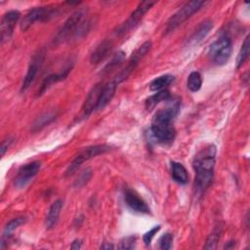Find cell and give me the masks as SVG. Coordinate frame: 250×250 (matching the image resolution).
<instances>
[{"label": "cell", "mask_w": 250, "mask_h": 250, "mask_svg": "<svg viewBox=\"0 0 250 250\" xmlns=\"http://www.w3.org/2000/svg\"><path fill=\"white\" fill-rule=\"evenodd\" d=\"M87 13L88 11L85 8H81L75 11L59 29V31L57 32L54 38V43L59 44L63 42L66 39L71 38L74 32L76 31L77 27L79 26V24L86 19Z\"/></svg>", "instance_id": "obj_6"}, {"label": "cell", "mask_w": 250, "mask_h": 250, "mask_svg": "<svg viewBox=\"0 0 250 250\" xmlns=\"http://www.w3.org/2000/svg\"><path fill=\"white\" fill-rule=\"evenodd\" d=\"M93 24V20L92 19H85L77 27L76 31L74 32V34L72 35V37L70 39H79L84 37L88 31L91 29V26Z\"/></svg>", "instance_id": "obj_28"}, {"label": "cell", "mask_w": 250, "mask_h": 250, "mask_svg": "<svg viewBox=\"0 0 250 250\" xmlns=\"http://www.w3.org/2000/svg\"><path fill=\"white\" fill-rule=\"evenodd\" d=\"M117 84L113 81V79L107 83L106 85H104V88L102 90L101 96H100V100H99V104L97 106V109H103L113 98L116 88H117Z\"/></svg>", "instance_id": "obj_17"}, {"label": "cell", "mask_w": 250, "mask_h": 250, "mask_svg": "<svg viewBox=\"0 0 250 250\" xmlns=\"http://www.w3.org/2000/svg\"><path fill=\"white\" fill-rule=\"evenodd\" d=\"M62 208V201L61 199H58L52 203L45 219V226L47 229H52L57 224Z\"/></svg>", "instance_id": "obj_16"}, {"label": "cell", "mask_w": 250, "mask_h": 250, "mask_svg": "<svg viewBox=\"0 0 250 250\" xmlns=\"http://www.w3.org/2000/svg\"><path fill=\"white\" fill-rule=\"evenodd\" d=\"M13 142H14V138L13 137H8L7 139H5V140H3V142H2V145H1V155L2 156H4V154H5V152L8 150V148L10 147V146L13 144Z\"/></svg>", "instance_id": "obj_34"}, {"label": "cell", "mask_w": 250, "mask_h": 250, "mask_svg": "<svg viewBox=\"0 0 250 250\" xmlns=\"http://www.w3.org/2000/svg\"><path fill=\"white\" fill-rule=\"evenodd\" d=\"M81 246H82V241H81L80 239H75V240L71 243L70 248H71V249H79V248H81Z\"/></svg>", "instance_id": "obj_35"}, {"label": "cell", "mask_w": 250, "mask_h": 250, "mask_svg": "<svg viewBox=\"0 0 250 250\" xmlns=\"http://www.w3.org/2000/svg\"><path fill=\"white\" fill-rule=\"evenodd\" d=\"M56 116L57 114L55 112H46L40 115L32 124V131L41 130L43 127L50 124L56 118Z\"/></svg>", "instance_id": "obj_25"}, {"label": "cell", "mask_w": 250, "mask_h": 250, "mask_svg": "<svg viewBox=\"0 0 250 250\" xmlns=\"http://www.w3.org/2000/svg\"><path fill=\"white\" fill-rule=\"evenodd\" d=\"M113 49V43L111 40L104 39L102 41L90 56V62L92 64H98L107 58Z\"/></svg>", "instance_id": "obj_13"}, {"label": "cell", "mask_w": 250, "mask_h": 250, "mask_svg": "<svg viewBox=\"0 0 250 250\" xmlns=\"http://www.w3.org/2000/svg\"><path fill=\"white\" fill-rule=\"evenodd\" d=\"M114 248V246L110 243H106V242H104V244L101 245V249H112Z\"/></svg>", "instance_id": "obj_36"}, {"label": "cell", "mask_w": 250, "mask_h": 250, "mask_svg": "<svg viewBox=\"0 0 250 250\" xmlns=\"http://www.w3.org/2000/svg\"><path fill=\"white\" fill-rule=\"evenodd\" d=\"M20 12L16 10H12L4 14L0 23V31H1V42L4 43L8 41L14 32L16 23L20 19Z\"/></svg>", "instance_id": "obj_10"}, {"label": "cell", "mask_w": 250, "mask_h": 250, "mask_svg": "<svg viewBox=\"0 0 250 250\" xmlns=\"http://www.w3.org/2000/svg\"><path fill=\"white\" fill-rule=\"evenodd\" d=\"M202 78L199 72L192 71L188 78V88L191 92H197L201 88Z\"/></svg>", "instance_id": "obj_27"}, {"label": "cell", "mask_w": 250, "mask_h": 250, "mask_svg": "<svg viewBox=\"0 0 250 250\" xmlns=\"http://www.w3.org/2000/svg\"><path fill=\"white\" fill-rule=\"evenodd\" d=\"M41 168V163L39 161H32L22 165L15 177L14 185L18 188H24L39 172Z\"/></svg>", "instance_id": "obj_9"}, {"label": "cell", "mask_w": 250, "mask_h": 250, "mask_svg": "<svg viewBox=\"0 0 250 250\" xmlns=\"http://www.w3.org/2000/svg\"><path fill=\"white\" fill-rule=\"evenodd\" d=\"M91 176H92V171H91V169H86V170H84V171L80 174V176L78 177V179L76 180L75 186H77V187L84 186V185L90 180Z\"/></svg>", "instance_id": "obj_32"}, {"label": "cell", "mask_w": 250, "mask_h": 250, "mask_svg": "<svg viewBox=\"0 0 250 250\" xmlns=\"http://www.w3.org/2000/svg\"><path fill=\"white\" fill-rule=\"evenodd\" d=\"M171 171H172V178L175 182L186 185L188 182V174L185 166L179 162L172 161L171 162Z\"/></svg>", "instance_id": "obj_18"}, {"label": "cell", "mask_w": 250, "mask_h": 250, "mask_svg": "<svg viewBox=\"0 0 250 250\" xmlns=\"http://www.w3.org/2000/svg\"><path fill=\"white\" fill-rule=\"evenodd\" d=\"M207 2L205 1H189L182 6L167 21L165 33H169L189 19L193 14L197 13Z\"/></svg>", "instance_id": "obj_4"}, {"label": "cell", "mask_w": 250, "mask_h": 250, "mask_svg": "<svg viewBox=\"0 0 250 250\" xmlns=\"http://www.w3.org/2000/svg\"><path fill=\"white\" fill-rule=\"evenodd\" d=\"M103 88H104V84L98 83L91 89V91L87 95L85 102L81 108L82 117H84V118L88 117L95 109H97Z\"/></svg>", "instance_id": "obj_12"}, {"label": "cell", "mask_w": 250, "mask_h": 250, "mask_svg": "<svg viewBox=\"0 0 250 250\" xmlns=\"http://www.w3.org/2000/svg\"><path fill=\"white\" fill-rule=\"evenodd\" d=\"M216 158V146L208 145L201 148L193 159V169L195 171L196 191L202 193L209 187L214 176Z\"/></svg>", "instance_id": "obj_2"}, {"label": "cell", "mask_w": 250, "mask_h": 250, "mask_svg": "<svg viewBox=\"0 0 250 250\" xmlns=\"http://www.w3.org/2000/svg\"><path fill=\"white\" fill-rule=\"evenodd\" d=\"M151 46L152 45H151L150 41H146L145 43H143L138 49H136L134 51V53L130 57L128 62L136 67L139 64V62H141V60L150 51Z\"/></svg>", "instance_id": "obj_21"}, {"label": "cell", "mask_w": 250, "mask_h": 250, "mask_svg": "<svg viewBox=\"0 0 250 250\" xmlns=\"http://www.w3.org/2000/svg\"><path fill=\"white\" fill-rule=\"evenodd\" d=\"M124 59H125V53L123 51H118L116 54L113 55L111 60L102 69V74H107L113 69H115L117 66H119L123 62Z\"/></svg>", "instance_id": "obj_23"}, {"label": "cell", "mask_w": 250, "mask_h": 250, "mask_svg": "<svg viewBox=\"0 0 250 250\" xmlns=\"http://www.w3.org/2000/svg\"><path fill=\"white\" fill-rule=\"evenodd\" d=\"M181 106L180 100L178 98H170L166 101V105L156 111L151 120V134L161 143L172 142L175 138L176 132L172 125L173 119L179 113Z\"/></svg>", "instance_id": "obj_1"}, {"label": "cell", "mask_w": 250, "mask_h": 250, "mask_svg": "<svg viewBox=\"0 0 250 250\" xmlns=\"http://www.w3.org/2000/svg\"><path fill=\"white\" fill-rule=\"evenodd\" d=\"M175 77L173 75L170 74H165V75H161L155 79H153L150 84H149V89L151 91H161L164 90L167 86H169L173 81H174Z\"/></svg>", "instance_id": "obj_22"}, {"label": "cell", "mask_w": 250, "mask_h": 250, "mask_svg": "<svg viewBox=\"0 0 250 250\" xmlns=\"http://www.w3.org/2000/svg\"><path fill=\"white\" fill-rule=\"evenodd\" d=\"M124 201L126 205L134 212L141 214H148L150 209L146 201L140 197V195L131 188H125L124 190Z\"/></svg>", "instance_id": "obj_11"}, {"label": "cell", "mask_w": 250, "mask_h": 250, "mask_svg": "<svg viewBox=\"0 0 250 250\" xmlns=\"http://www.w3.org/2000/svg\"><path fill=\"white\" fill-rule=\"evenodd\" d=\"M39 62H40V59L38 57V59L36 61H34L33 62H31L30 65L28 66V69L26 71V74H25V76L23 78V81H22V84H21V92L26 91L31 86V84L34 81L35 76L37 74Z\"/></svg>", "instance_id": "obj_19"}, {"label": "cell", "mask_w": 250, "mask_h": 250, "mask_svg": "<svg viewBox=\"0 0 250 250\" xmlns=\"http://www.w3.org/2000/svg\"><path fill=\"white\" fill-rule=\"evenodd\" d=\"M70 69H71V66H68V67H66L65 69H63V70L61 71V72L52 73V74L48 75L47 77H45L44 80H43V82H42V84H41V86H40V89H39V91H38V96L42 95V94H43L49 87H51L53 84L64 80V79L67 77V75H68Z\"/></svg>", "instance_id": "obj_15"}, {"label": "cell", "mask_w": 250, "mask_h": 250, "mask_svg": "<svg viewBox=\"0 0 250 250\" xmlns=\"http://www.w3.org/2000/svg\"><path fill=\"white\" fill-rule=\"evenodd\" d=\"M108 150H110V146L108 145H104V144L87 146V147L81 149L75 155V157L70 162V164L68 165V167L64 173V176L73 175L85 161H88L89 159L96 157L100 154H104V153L107 152Z\"/></svg>", "instance_id": "obj_5"}, {"label": "cell", "mask_w": 250, "mask_h": 250, "mask_svg": "<svg viewBox=\"0 0 250 250\" xmlns=\"http://www.w3.org/2000/svg\"><path fill=\"white\" fill-rule=\"evenodd\" d=\"M155 1H143L141 2L137 8L134 10V12L130 15V17L123 22L121 23L117 29H116V34L121 35L124 34L128 31H130L131 29L135 28L138 23L140 22V21L144 18L145 14L155 4Z\"/></svg>", "instance_id": "obj_8"}, {"label": "cell", "mask_w": 250, "mask_h": 250, "mask_svg": "<svg viewBox=\"0 0 250 250\" xmlns=\"http://www.w3.org/2000/svg\"><path fill=\"white\" fill-rule=\"evenodd\" d=\"M24 222H25V219L22 217H19V218H15V219L11 220L4 228L3 235H2V242L5 240H8V238L12 235L14 230L17 229L21 225L24 224Z\"/></svg>", "instance_id": "obj_24"}, {"label": "cell", "mask_w": 250, "mask_h": 250, "mask_svg": "<svg viewBox=\"0 0 250 250\" xmlns=\"http://www.w3.org/2000/svg\"><path fill=\"white\" fill-rule=\"evenodd\" d=\"M136 244V236L124 237L119 244V249H133Z\"/></svg>", "instance_id": "obj_31"}, {"label": "cell", "mask_w": 250, "mask_h": 250, "mask_svg": "<svg viewBox=\"0 0 250 250\" xmlns=\"http://www.w3.org/2000/svg\"><path fill=\"white\" fill-rule=\"evenodd\" d=\"M221 232H222V228H216L207 237L205 245H204V249H214L217 247V243L219 242L220 236H221Z\"/></svg>", "instance_id": "obj_29"}, {"label": "cell", "mask_w": 250, "mask_h": 250, "mask_svg": "<svg viewBox=\"0 0 250 250\" xmlns=\"http://www.w3.org/2000/svg\"><path fill=\"white\" fill-rule=\"evenodd\" d=\"M171 98V94L168 90L164 89L161 91H158L156 94L150 96L146 100V110L153 109L159 103L166 102Z\"/></svg>", "instance_id": "obj_20"}, {"label": "cell", "mask_w": 250, "mask_h": 250, "mask_svg": "<svg viewBox=\"0 0 250 250\" xmlns=\"http://www.w3.org/2000/svg\"><path fill=\"white\" fill-rule=\"evenodd\" d=\"M213 28V21L211 20H205L203 21L197 28L194 30V32L190 35V37L188 39L187 43L188 45L194 46L198 43H200L209 33V31Z\"/></svg>", "instance_id": "obj_14"}, {"label": "cell", "mask_w": 250, "mask_h": 250, "mask_svg": "<svg viewBox=\"0 0 250 250\" xmlns=\"http://www.w3.org/2000/svg\"><path fill=\"white\" fill-rule=\"evenodd\" d=\"M250 53V44H249V35H247L241 45V48L238 52L237 59H236V68H239L242 66V64L245 62V61L248 59Z\"/></svg>", "instance_id": "obj_26"}, {"label": "cell", "mask_w": 250, "mask_h": 250, "mask_svg": "<svg viewBox=\"0 0 250 250\" xmlns=\"http://www.w3.org/2000/svg\"><path fill=\"white\" fill-rule=\"evenodd\" d=\"M232 43L228 36H222L217 39L209 49L210 59L218 65L226 64L231 55Z\"/></svg>", "instance_id": "obj_7"}, {"label": "cell", "mask_w": 250, "mask_h": 250, "mask_svg": "<svg viewBox=\"0 0 250 250\" xmlns=\"http://www.w3.org/2000/svg\"><path fill=\"white\" fill-rule=\"evenodd\" d=\"M159 229H160V226H155V227H153L151 229H149L148 231H146V232L144 234L143 240H144V242H145L146 245H149V244H150V242H151L153 236L156 234V232H157Z\"/></svg>", "instance_id": "obj_33"}, {"label": "cell", "mask_w": 250, "mask_h": 250, "mask_svg": "<svg viewBox=\"0 0 250 250\" xmlns=\"http://www.w3.org/2000/svg\"><path fill=\"white\" fill-rule=\"evenodd\" d=\"M60 12L59 6L35 7L31 9L21 21V29L25 31L36 21H48L56 18Z\"/></svg>", "instance_id": "obj_3"}, {"label": "cell", "mask_w": 250, "mask_h": 250, "mask_svg": "<svg viewBox=\"0 0 250 250\" xmlns=\"http://www.w3.org/2000/svg\"><path fill=\"white\" fill-rule=\"evenodd\" d=\"M172 242H173V235L169 232H166L159 238V248L163 250H168L172 247Z\"/></svg>", "instance_id": "obj_30"}]
</instances>
